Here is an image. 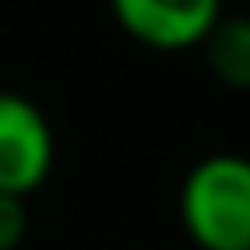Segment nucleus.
<instances>
[{"label":"nucleus","mask_w":250,"mask_h":250,"mask_svg":"<svg viewBox=\"0 0 250 250\" xmlns=\"http://www.w3.org/2000/svg\"><path fill=\"white\" fill-rule=\"evenodd\" d=\"M180 223L199 250H250V156L195 160L180 184Z\"/></svg>","instance_id":"nucleus-1"},{"label":"nucleus","mask_w":250,"mask_h":250,"mask_svg":"<svg viewBox=\"0 0 250 250\" xmlns=\"http://www.w3.org/2000/svg\"><path fill=\"white\" fill-rule=\"evenodd\" d=\"M55 168V129L47 113L16 90H0V195L27 199Z\"/></svg>","instance_id":"nucleus-2"},{"label":"nucleus","mask_w":250,"mask_h":250,"mask_svg":"<svg viewBox=\"0 0 250 250\" xmlns=\"http://www.w3.org/2000/svg\"><path fill=\"white\" fill-rule=\"evenodd\" d=\"M109 12L148 51H191L223 20V0H109Z\"/></svg>","instance_id":"nucleus-3"},{"label":"nucleus","mask_w":250,"mask_h":250,"mask_svg":"<svg viewBox=\"0 0 250 250\" xmlns=\"http://www.w3.org/2000/svg\"><path fill=\"white\" fill-rule=\"evenodd\" d=\"M211 74L230 90H250V16H223L203 39Z\"/></svg>","instance_id":"nucleus-4"},{"label":"nucleus","mask_w":250,"mask_h":250,"mask_svg":"<svg viewBox=\"0 0 250 250\" xmlns=\"http://www.w3.org/2000/svg\"><path fill=\"white\" fill-rule=\"evenodd\" d=\"M27 238V207L16 195H0V250H20Z\"/></svg>","instance_id":"nucleus-5"}]
</instances>
